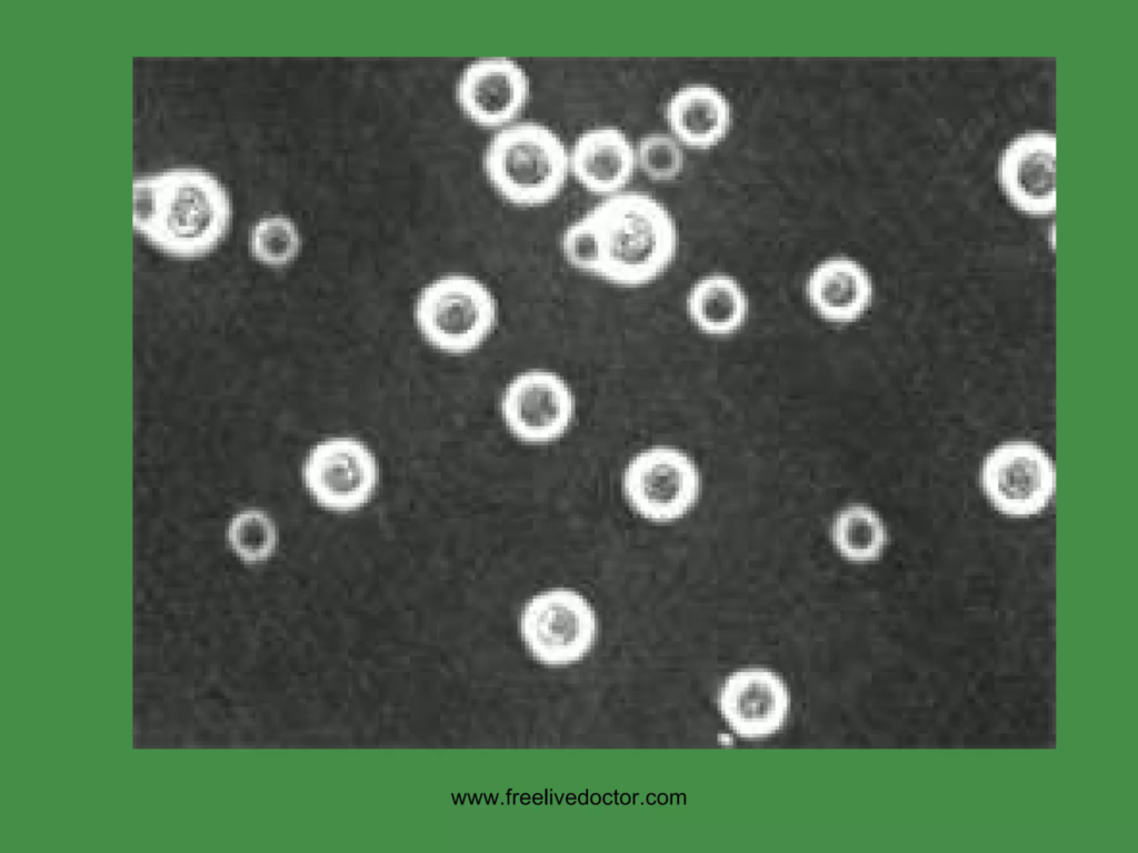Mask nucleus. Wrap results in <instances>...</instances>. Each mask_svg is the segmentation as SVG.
Segmentation results:
<instances>
[{
  "label": "nucleus",
  "instance_id": "1",
  "mask_svg": "<svg viewBox=\"0 0 1138 853\" xmlns=\"http://www.w3.org/2000/svg\"><path fill=\"white\" fill-rule=\"evenodd\" d=\"M601 251L600 279L626 289L658 280L673 262L678 229L669 209L655 195L625 189L589 209Z\"/></svg>",
  "mask_w": 1138,
  "mask_h": 853
},
{
  "label": "nucleus",
  "instance_id": "2",
  "mask_svg": "<svg viewBox=\"0 0 1138 853\" xmlns=\"http://www.w3.org/2000/svg\"><path fill=\"white\" fill-rule=\"evenodd\" d=\"M154 181V212L141 237L177 259L211 253L227 235L232 217L231 200L222 182L196 167L156 172Z\"/></svg>",
  "mask_w": 1138,
  "mask_h": 853
},
{
  "label": "nucleus",
  "instance_id": "3",
  "mask_svg": "<svg viewBox=\"0 0 1138 853\" xmlns=\"http://www.w3.org/2000/svg\"><path fill=\"white\" fill-rule=\"evenodd\" d=\"M491 188L505 201L522 208L548 204L569 177V147L550 126L518 119L493 130L481 155Z\"/></svg>",
  "mask_w": 1138,
  "mask_h": 853
},
{
  "label": "nucleus",
  "instance_id": "4",
  "mask_svg": "<svg viewBox=\"0 0 1138 853\" xmlns=\"http://www.w3.org/2000/svg\"><path fill=\"white\" fill-rule=\"evenodd\" d=\"M415 318L430 345L462 355L481 348L493 334L499 304L491 289L478 278L451 273L421 291Z\"/></svg>",
  "mask_w": 1138,
  "mask_h": 853
},
{
  "label": "nucleus",
  "instance_id": "5",
  "mask_svg": "<svg viewBox=\"0 0 1138 853\" xmlns=\"http://www.w3.org/2000/svg\"><path fill=\"white\" fill-rule=\"evenodd\" d=\"M521 638L533 658L547 665L581 660L597 636L596 613L569 589H552L530 599L520 615Z\"/></svg>",
  "mask_w": 1138,
  "mask_h": 853
},
{
  "label": "nucleus",
  "instance_id": "6",
  "mask_svg": "<svg viewBox=\"0 0 1138 853\" xmlns=\"http://www.w3.org/2000/svg\"><path fill=\"white\" fill-rule=\"evenodd\" d=\"M980 486L1004 515L1030 518L1050 503L1056 486L1055 465L1037 443L1012 440L995 446L984 459Z\"/></svg>",
  "mask_w": 1138,
  "mask_h": 853
},
{
  "label": "nucleus",
  "instance_id": "7",
  "mask_svg": "<svg viewBox=\"0 0 1138 853\" xmlns=\"http://www.w3.org/2000/svg\"><path fill=\"white\" fill-rule=\"evenodd\" d=\"M623 492L631 508L645 519L670 522L682 518L696 504L700 475L683 451L655 445L628 463Z\"/></svg>",
  "mask_w": 1138,
  "mask_h": 853
},
{
  "label": "nucleus",
  "instance_id": "8",
  "mask_svg": "<svg viewBox=\"0 0 1138 853\" xmlns=\"http://www.w3.org/2000/svg\"><path fill=\"white\" fill-rule=\"evenodd\" d=\"M501 418L518 440L542 444L561 438L576 413V397L568 380L546 368L517 372L500 395Z\"/></svg>",
  "mask_w": 1138,
  "mask_h": 853
},
{
  "label": "nucleus",
  "instance_id": "9",
  "mask_svg": "<svg viewBox=\"0 0 1138 853\" xmlns=\"http://www.w3.org/2000/svg\"><path fill=\"white\" fill-rule=\"evenodd\" d=\"M302 478L318 504L349 512L366 504L373 494L378 466L366 444L350 436H337L312 448Z\"/></svg>",
  "mask_w": 1138,
  "mask_h": 853
},
{
  "label": "nucleus",
  "instance_id": "10",
  "mask_svg": "<svg viewBox=\"0 0 1138 853\" xmlns=\"http://www.w3.org/2000/svg\"><path fill=\"white\" fill-rule=\"evenodd\" d=\"M455 96L472 122L496 130L521 118L530 100L531 79L515 58L479 57L459 73Z\"/></svg>",
  "mask_w": 1138,
  "mask_h": 853
},
{
  "label": "nucleus",
  "instance_id": "11",
  "mask_svg": "<svg viewBox=\"0 0 1138 853\" xmlns=\"http://www.w3.org/2000/svg\"><path fill=\"white\" fill-rule=\"evenodd\" d=\"M999 184L1020 212L1042 217L1056 210V136L1028 131L1011 140L997 168Z\"/></svg>",
  "mask_w": 1138,
  "mask_h": 853
},
{
  "label": "nucleus",
  "instance_id": "12",
  "mask_svg": "<svg viewBox=\"0 0 1138 853\" xmlns=\"http://www.w3.org/2000/svg\"><path fill=\"white\" fill-rule=\"evenodd\" d=\"M719 711L731 730L745 739H762L786 722L790 696L776 673L760 668L730 674L718 694Z\"/></svg>",
  "mask_w": 1138,
  "mask_h": 853
},
{
  "label": "nucleus",
  "instance_id": "13",
  "mask_svg": "<svg viewBox=\"0 0 1138 853\" xmlns=\"http://www.w3.org/2000/svg\"><path fill=\"white\" fill-rule=\"evenodd\" d=\"M569 170L592 193L607 197L620 192L637 170L635 142L618 126H591L569 145Z\"/></svg>",
  "mask_w": 1138,
  "mask_h": 853
},
{
  "label": "nucleus",
  "instance_id": "14",
  "mask_svg": "<svg viewBox=\"0 0 1138 853\" xmlns=\"http://www.w3.org/2000/svg\"><path fill=\"white\" fill-rule=\"evenodd\" d=\"M663 116L670 131L683 147L708 150L729 133L732 110L721 90L703 82L686 83L667 99Z\"/></svg>",
  "mask_w": 1138,
  "mask_h": 853
},
{
  "label": "nucleus",
  "instance_id": "15",
  "mask_svg": "<svg viewBox=\"0 0 1138 853\" xmlns=\"http://www.w3.org/2000/svg\"><path fill=\"white\" fill-rule=\"evenodd\" d=\"M806 295L822 319L849 323L858 320L870 307L874 287L860 263L850 258L835 257L821 261L810 272Z\"/></svg>",
  "mask_w": 1138,
  "mask_h": 853
},
{
  "label": "nucleus",
  "instance_id": "16",
  "mask_svg": "<svg viewBox=\"0 0 1138 853\" xmlns=\"http://www.w3.org/2000/svg\"><path fill=\"white\" fill-rule=\"evenodd\" d=\"M748 299L730 275L713 273L699 279L686 298L691 322L709 335H729L739 330L748 315Z\"/></svg>",
  "mask_w": 1138,
  "mask_h": 853
},
{
  "label": "nucleus",
  "instance_id": "17",
  "mask_svg": "<svg viewBox=\"0 0 1138 853\" xmlns=\"http://www.w3.org/2000/svg\"><path fill=\"white\" fill-rule=\"evenodd\" d=\"M830 536L840 555L855 563L878 560L888 543V531L882 519L874 509L861 503L849 504L833 516Z\"/></svg>",
  "mask_w": 1138,
  "mask_h": 853
},
{
  "label": "nucleus",
  "instance_id": "18",
  "mask_svg": "<svg viewBox=\"0 0 1138 853\" xmlns=\"http://www.w3.org/2000/svg\"><path fill=\"white\" fill-rule=\"evenodd\" d=\"M302 245L300 232L295 222L282 214L259 219L249 233V250L260 263L279 268L291 263Z\"/></svg>",
  "mask_w": 1138,
  "mask_h": 853
},
{
  "label": "nucleus",
  "instance_id": "19",
  "mask_svg": "<svg viewBox=\"0 0 1138 853\" xmlns=\"http://www.w3.org/2000/svg\"><path fill=\"white\" fill-rule=\"evenodd\" d=\"M227 540L234 554L246 563L266 561L277 545V530L269 515L249 509L237 513L229 522Z\"/></svg>",
  "mask_w": 1138,
  "mask_h": 853
},
{
  "label": "nucleus",
  "instance_id": "20",
  "mask_svg": "<svg viewBox=\"0 0 1138 853\" xmlns=\"http://www.w3.org/2000/svg\"><path fill=\"white\" fill-rule=\"evenodd\" d=\"M683 148L670 131H648L635 142L636 167L652 181H671L685 168Z\"/></svg>",
  "mask_w": 1138,
  "mask_h": 853
},
{
  "label": "nucleus",
  "instance_id": "21",
  "mask_svg": "<svg viewBox=\"0 0 1138 853\" xmlns=\"http://www.w3.org/2000/svg\"><path fill=\"white\" fill-rule=\"evenodd\" d=\"M560 251L570 268L600 279L601 251L590 210L565 227L560 235Z\"/></svg>",
  "mask_w": 1138,
  "mask_h": 853
}]
</instances>
